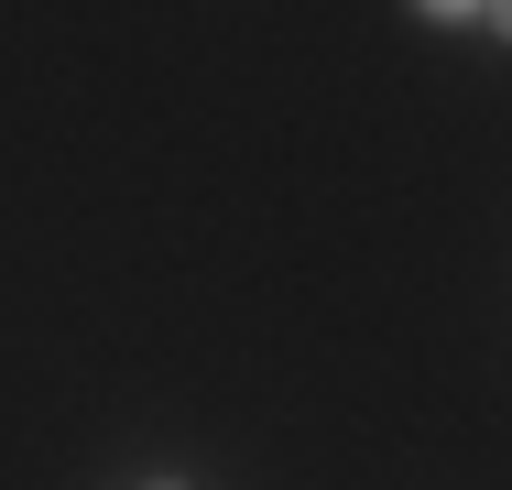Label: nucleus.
Here are the masks:
<instances>
[{
  "instance_id": "f257e3e1",
  "label": "nucleus",
  "mask_w": 512,
  "mask_h": 490,
  "mask_svg": "<svg viewBox=\"0 0 512 490\" xmlns=\"http://www.w3.org/2000/svg\"><path fill=\"white\" fill-rule=\"evenodd\" d=\"M414 11H425V22H491V33L512 22V0H414Z\"/></svg>"
},
{
  "instance_id": "f03ea898",
  "label": "nucleus",
  "mask_w": 512,
  "mask_h": 490,
  "mask_svg": "<svg viewBox=\"0 0 512 490\" xmlns=\"http://www.w3.org/2000/svg\"><path fill=\"white\" fill-rule=\"evenodd\" d=\"M153 490H186V480H153Z\"/></svg>"
}]
</instances>
